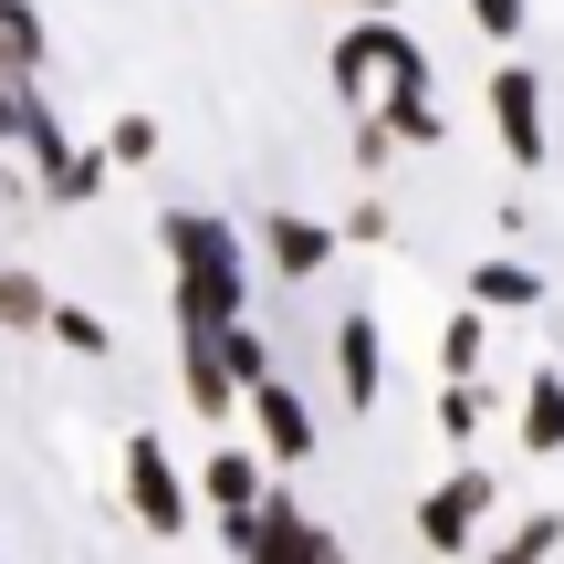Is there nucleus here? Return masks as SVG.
Segmentation results:
<instances>
[{
	"mask_svg": "<svg viewBox=\"0 0 564 564\" xmlns=\"http://www.w3.org/2000/svg\"><path fill=\"white\" fill-rule=\"evenodd\" d=\"M158 241H167V262H178V324L209 335V324H241L251 314V251H241L230 220H209V209H167Z\"/></svg>",
	"mask_w": 564,
	"mask_h": 564,
	"instance_id": "1",
	"label": "nucleus"
},
{
	"mask_svg": "<svg viewBox=\"0 0 564 564\" xmlns=\"http://www.w3.org/2000/svg\"><path fill=\"white\" fill-rule=\"evenodd\" d=\"M324 74H335L345 105H366V95H387V84H429V42L398 32V11H356V32L324 53Z\"/></svg>",
	"mask_w": 564,
	"mask_h": 564,
	"instance_id": "2",
	"label": "nucleus"
},
{
	"mask_svg": "<svg viewBox=\"0 0 564 564\" xmlns=\"http://www.w3.org/2000/svg\"><path fill=\"white\" fill-rule=\"evenodd\" d=\"M21 147H32V167H42V199H63V209H84L105 188V167H116V147H74L53 126V105H42V84L21 95Z\"/></svg>",
	"mask_w": 564,
	"mask_h": 564,
	"instance_id": "3",
	"label": "nucleus"
},
{
	"mask_svg": "<svg viewBox=\"0 0 564 564\" xmlns=\"http://www.w3.org/2000/svg\"><path fill=\"white\" fill-rule=\"evenodd\" d=\"M491 502H502V481H491L481 460H470V470H449V481L419 502V544H429V554H470V544L491 533Z\"/></svg>",
	"mask_w": 564,
	"mask_h": 564,
	"instance_id": "4",
	"label": "nucleus"
},
{
	"mask_svg": "<svg viewBox=\"0 0 564 564\" xmlns=\"http://www.w3.org/2000/svg\"><path fill=\"white\" fill-rule=\"evenodd\" d=\"M230 554H251V564H335L345 544H335V523H314V512H293V502H272L262 491V512L241 523V544Z\"/></svg>",
	"mask_w": 564,
	"mask_h": 564,
	"instance_id": "5",
	"label": "nucleus"
},
{
	"mask_svg": "<svg viewBox=\"0 0 564 564\" xmlns=\"http://www.w3.org/2000/svg\"><path fill=\"white\" fill-rule=\"evenodd\" d=\"M126 512H137L158 544H167V533H188V481H178V460H167L147 429L126 440Z\"/></svg>",
	"mask_w": 564,
	"mask_h": 564,
	"instance_id": "6",
	"label": "nucleus"
},
{
	"mask_svg": "<svg viewBox=\"0 0 564 564\" xmlns=\"http://www.w3.org/2000/svg\"><path fill=\"white\" fill-rule=\"evenodd\" d=\"M491 126H502L512 167H544V74H533V63H502V74H491Z\"/></svg>",
	"mask_w": 564,
	"mask_h": 564,
	"instance_id": "7",
	"label": "nucleus"
},
{
	"mask_svg": "<svg viewBox=\"0 0 564 564\" xmlns=\"http://www.w3.org/2000/svg\"><path fill=\"white\" fill-rule=\"evenodd\" d=\"M178 387H188V408H199L209 429H220V419H241V398H251V387L230 377L220 324H209V335H199V324H178Z\"/></svg>",
	"mask_w": 564,
	"mask_h": 564,
	"instance_id": "8",
	"label": "nucleus"
},
{
	"mask_svg": "<svg viewBox=\"0 0 564 564\" xmlns=\"http://www.w3.org/2000/svg\"><path fill=\"white\" fill-rule=\"evenodd\" d=\"M251 241H262V262H272L282 282H314L324 262H335V241H345V220H303V209H272V220L251 230Z\"/></svg>",
	"mask_w": 564,
	"mask_h": 564,
	"instance_id": "9",
	"label": "nucleus"
},
{
	"mask_svg": "<svg viewBox=\"0 0 564 564\" xmlns=\"http://www.w3.org/2000/svg\"><path fill=\"white\" fill-rule=\"evenodd\" d=\"M251 429H262V449H272V460H314V449H324L314 408H303L282 377H262V387H251Z\"/></svg>",
	"mask_w": 564,
	"mask_h": 564,
	"instance_id": "10",
	"label": "nucleus"
},
{
	"mask_svg": "<svg viewBox=\"0 0 564 564\" xmlns=\"http://www.w3.org/2000/svg\"><path fill=\"white\" fill-rule=\"evenodd\" d=\"M335 387H345V408H377V387H387L377 314H345V324H335Z\"/></svg>",
	"mask_w": 564,
	"mask_h": 564,
	"instance_id": "11",
	"label": "nucleus"
},
{
	"mask_svg": "<svg viewBox=\"0 0 564 564\" xmlns=\"http://www.w3.org/2000/svg\"><path fill=\"white\" fill-rule=\"evenodd\" d=\"M199 491L220 502V544H241V523L262 512V460H251V449H220V460L199 470Z\"/></svg>",
	"mask_w": 564,
	"mask_h": 564,
	"instance_id": "12",
	"label": "nucleus"
},
{
	"mask_svg": "<svg viewBox=\"0 0 564 564\" xmlns=\"http://www.w3.org/2000/svg\"><path fill=\"white\" fill-rule=\"evenodd\" d=\"M470 303H491V314H533V303H544V272H533V262H470Z\"/></svg>",
	"mask_w": 564,
	"mask_h": 564,
	"instance_id": "13",
	"label": "nucleus"
},
{
	"mask_svg": "<svg viewBox=\"0 0 564 564\" xmlns=\"http://www.w3.org/2000/svg\"><path fill=\"white\" fill-rule=\"evenodd\" d=\"M523 449H564V366H533V387H523Z\"/></svg>",
	"mask_w": 564,
	"mask_h": 564,
	"instance_id": "14",
	"label": "nucleus"
},
{
	"mask_svg": "<svg viewBox=\"0 0 564 564\" xmlns=\"http://www.w3.org/2000/svg\"><path fill=\"white\" fill-rule=\"evenodd\" d=\"M481 356H491V303H470V314L440 324V366L449 377H481Z\"/></svg>",
	"mask_w": 564,
	"mask_h": 564,
	"instance_id": "15",
	"label": "nucleus"
},
{
	"mask_svg": "<svg viewBox=\"0 0 564 564\" xmlns=\"http://www.w3.org/2000/svg\"><path fill=\"white\" fill-rule=\"evenodd\" d=\"M377 116L398 126L408 147H440V137H449V126H440V105H429V84H387V105H377Z\"/></svg>",
	"mask_w": 564,
	"mask_h": 564,
	"instance_id": "16",
	"label": "nucleus"
},
{
	"mask_svg": "<svg viewBox=\"0 0 564 564\" xmlns=\"http://www.w3.org/2000/svg\"><path fill=\"white\" fill-rule=\"evenodd\" d=\"M0 324H11V335H42V324H53V293H42V272H0Z\"/></svg>",
	"mask_w": 564,
	"mask_h": 564,
	"instance_id": "17",
	"label": "nucleus"
},
{
	"mask_svg": "<svg viewBox=\"0 0 564 564\" xmlns=\"http://www.w3.org/2000/svg\"><path fill=\"white\" fill-rule=\"evenodd\" d=\"M0 42H11V63H21V74H42V53H53V42H42V11H32V0H0Z\"/></svg>",
	"mask_w": 564,
	"mask_h": 564,
	"instance_id": "18",
	"label": "nucleus"
},
{
	"mask_svg": "<svg viewBox=\"0 0 564 564\" xmlns=\"http://www.w3.org/2000/svg\"><path fill=\"white\" fill-rule=\"evenodd\" d=\"M53 345H74V356H116V335H105V314H84V303H53V324H42Z\"/></svg>",
	"mask_w": 564,
	"mask_h": 564,
	"instance_id": "19",
	"label": "nucleus"
},
{
	"mask_svg": "<svg viewBox=\"0 0 564 564\" xmlns=\"http://www.w3.org/2000/svg\"><path fill=\"white\" fill-rule=\"evenodd\" d=\"M220 356H230V377H241V387H262V377H272V345L251 335V314H241V324H220Z\"/></svg>",
	"mask_w": 564,
	"mask_h": 564,
	"instance_id": "20",
	"label": "nucleus"
},
{
	"mask_svg": "<svg viewBox=\"0 0 564 564\" xmlns=\"http://www.w3.org/2000/svg\"><path fill=\"white\" fill-rule=\"evenodd\" d=\"M105 147H116V167H147V158H158V116H116Z\"/></svg>",
	"mask_w": 564,
	"mask_h": 564,
	"instance_id": "21",
	"label": "nucleus"
},
{
	"mask_svg": "<svg viewBox=\"0 0 564 564\" xmlns=\"http://www.w3.org/2000/svg\"><path fill=\"white\" fill-rule=\"evenodd\" d=\"M460 11H470V32H481V42H512V32H523V0H460Z\"/></svg>",
	"mask_w": 564,
	"mask_h": 564,
	"instance_id": "22",
	"label": "nucleus"
},
{
	"mask_svg": "<svg viewBox=\"0 0 564 564\" xmlns=\"http://www.w3.org/2000/svg\"><path fill=\"white\" fill-rule=\"evenodd\" d=\"M554 544H564V512H533V523L502 533V554H554Z\"/></svg>",
	"mask_w": 564,
	"mask_h": 564,
	"instance_id": "23",
	"label": "nucleus"
},
{
	"mask_svg": "<svg viewBox=\"0 0 564 564\" xmlns=\"http://www.w3.org/2000/svg\"><path fill=\"white\" fill-rule=\"evenodd\" d=\"M345 11H398V0H345Z\"/></svg>",
	"mask_w": 564,
	"mask_h": 564,
	"instance_id": "24",
	"label": "nucleus"
}]
</instances>
